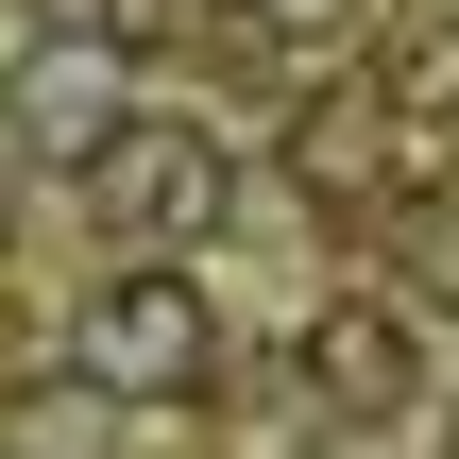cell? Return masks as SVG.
<instances>
[{"mask_svg": "<svg viewBox=\"0 0 459 459\" xmlns=\"http://www.w3.org/2000/svg\"><path fill=\"white\" fill-rule=\"evenodd\" d=\"M204 375H221V324H204V290L170 255H136V273L85 290V392L153 409V392H204Z\"/></svg>", "mask_w": 459, "mask_h": 459, "instance_id": "1", "label": "cell"}, {"mask_svg": "<svg viewBox=\"0 0 459 459\" xmlns=\"http://www.w3.org/2000/svg\"><path fill=\"white\" fill-rule=\"evenodd\" d=\"M221 187H238V170H221V136H204V119H170V102H136V119L85 153V204H102L136 255L204 238V221H221Z\"/></svg>", "mask_w": 459, "mask_h": 459, "instance_id": "2", "label": "cell"}, {"mask_svg": "<svg viewBox=\"0 0 459 459\" xmlns=\"http://www.w3.org/2000/svg\"><path fill=\"white\" fill-rule=\"evenodd\" d=\"M409 375H426L409 307H324V324H307V392H324L341 426H392V409H409Z\"/></svg>", "mask_w": 459, "mask_h": 459, "instance_id": "3", "label": "cell"}, {"mask_svg": "<svg viewBox=\"0 0 459 459\" xmlns=\"http://www.w3.org/2000/svg\"><path fill=\"white\" fill-rule=\"evenodd\" d=\"M426 102H459V34H392V119H426Z\"/></svg>", "mask_w": 459, "mask_h": 459, "instance_id": "4", "label": "cell"}, {"mask_svg": "<svg viewBox=\"0 0 459 459\" xmlns=\"http://www.w3.org/2000/svg\"><path fill=\"white\" fill-rule=\"evenodd\" d=\"M255 17H273V34H324V17H341V0H255Z\"/></svg>", "mask_w": 459, "mask_h": 459, "instance_id": "5", "label": "cell"}]
</instances>
